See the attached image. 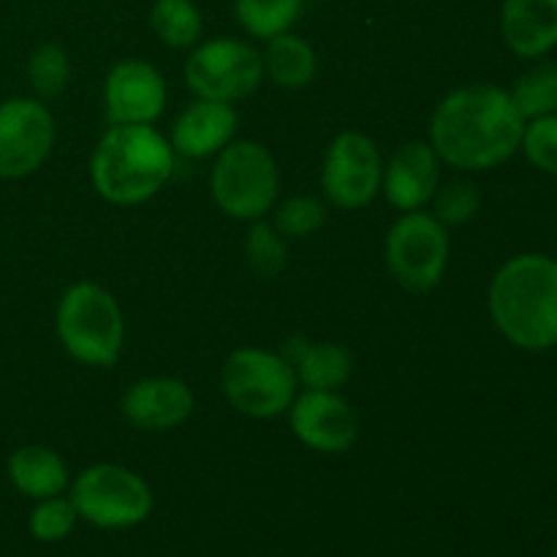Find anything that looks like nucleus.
<instances>
[{"label": "nucleus", "mask_w": 557, "mask_h": 557, "mask_svg": "<svg viewBox=\"0 0 557 557\" xmlns=\"http://www.w3.org/2000/svg\"><path fill=\"white\" fill-rule=\"evenodd\" d=\"M525 120L509 90L466 85L451 90L430 120V145L460 172H487L520 150Z\"/></svg>", "instance_id": "1"}, {"label": "nucleus", "mask_w": 557, "mask_h": 557, "mask_svg": "<svg viewBox=\"0 0 557 557\" xmlns=\"http://www.w3.org/2000/svg\"><path fill=\"white\" fill-rule=\"evenodd\" d=\"M495 330L522 351L557 348V259L520 253L498 267L487 288Z\"/></svg>", "instance_id": "2"}, {"label": "nucleus", "mask_w": 557, "mask_h": 557, "mask_svg": "<svg viewBox=\"0 0 557 557\" xmlns=\"http://www.w3.org/2000/svg\"><path fill=\"white\" fill-rule=\"evenodd\" d=\"M174 150L152 125H109L90 158L92 188L117 207L145 205L169 183Z\"/></svg>", "instance_id": "3"}, {"label": "nucleus", "mask_w": 557, "mask_h": 557, "mask_svg": "<svg viewBox=\"0 0 557 557\" xmlns=\"http://www.w3.org/2000/svg\"><path fill=\"white\" fill-rule=\"evenodd\" d=\"M58 337L76 362L112 368L125 343V315L117 299L90 281L65 288L58 302Z\"/></svg>", "instance_id": "4"}, {"label": "nucleus", "mask_w": 557, "mask_h": 557, "mask_svg": "<svg viewBox=\"0 0 557 557\" xmlns=\"http://www.w3.org/2000/svg\"><path fill=\"white\" fill-rule=\"evenodd\" d=\"M277 190H281L277 161L259 141H228L215 156L210 194L221 212L234 221H261L275 207Z\"/></svg>", "instance_id": "5"}, {"label": "nucleus", "mask_w": 557, "mask_h": 557, "mask_svg": "<svg viewBox=\"0 0 557 557\" xmlns=\"http://www.w3.org/2000/svg\"><path fill=\"white\" fill-rule=\"evenodd\" d=\"M69 498L79 520L101 531H125L141 525L156 506L150 484L117 462H98L85 468L71 482Z\"/></svg>", "instance_id": "6"}, {"label": "nucleus", "mask_w": 557, "mask_h": 557, "mask_svg": "<svg viewBox=\"0 0 557 557\" xmlns=\"http://www.w3.org/2000/svg\"><path fill=\"white\" fill-rule=\"evenodd\" d=\"M297 373L267 348H237L221 370L226 400L250 419H275L288 413L297 397Z\"/></svg>", "instance_id": "7"}, {"label": "nucleus", "mask_w": 557, "mask_h": 557, "mask_svg": "<svg viewBox=\"0 0 557 557\" xmlns=\"http://www.w3.org/2000/svg\"><path fill=\"white\" fill-rule=\"evenodd\" d=\"M451 253L449 228L433 212H403L392 223L384 259L392 277L408 292H433L446 275Z\"/></svg>", "instance_id": "8"}, {"label": "nucleus", "mask_w": 557, "mask_h": 557, "mask_svg": "<svg viewBox=\"0 0 557 557\" xmlns=\"http://www.w3.org/2000/svg\"><path fill=\"white\" fill-rule=\"evenodd\" d=\"M183 74L196 98L234 103L259 90L264 63L253 44L239 38H212L190 49Z\"/></svg>", "instance_id": "9"}, {"label": "nucleus", "mask_w": 557, "mask_h": 557, "mask_svg": "<svg viewBox=\"0 0 557 557\" xmlns=\"http://www.w3.org/2000/svg\"><path fill=\"white\" fill-rule=\"evenodd\" d=\"M384 158L375 141L359 131H343L326 147L321 190L337 210H362L381 194Z\"/></svg>", "instance_id": "10"}, {"label": "nucleus", "mask_w": 557, "mask_h": 557, "mask_svg": "<svg viewBox=\"0 0 557 557\" xmlns=\"http://www.w3.org/2000/svg\"><path fill=\"white\" fill-rule=\"evenodd\" d=\"M58 136L52 112L41 98L0 103V177L25 180L44 166Z\"/></svg>", "instance_id": "11"}, {"label": "nucleus", "mask_w": 557, "mask_h": 557, "mask_svg": "<svg viewBox=\"0 0 557 557\" xmlns=\"http://www.w3.org/2000/svg\"><path fill=\"white\" fill-rule=\"evenodd\" d=\"M288 424L299 444L321 455H343L359 435L357 411L337 392H299L288 408Z\"/></svg>", "instance_id": "12"}, {"label": "nucleus", "mask_w": 557, "mask_h": 557, "mask_svg": "<svg viewBox=\"0 0 557 557\" xmlns=\"http://www.w3.org/2000/svg\"><path fill=\"white\" fill-rule=\"evenodd\" d=\"M103 107L112 125H152L166 109V82L145 60H120L103 82Z\"/></svg>", "instance_id": "13"}, {"label": "nucleus", "mask_w": 557, "mask_h": 557, "mask_svg": "<svg viewBox=\"0 0 557 557\" xmlns=\"http://www.w3.org/2000/svg\"><path fill=\"white\" fill-rule=\"evenodd\" d=\"M196 406V397L183 379L172 375H152L128 386L123 395L120 411L125 422L139 430H152V433H166V430L180 428L190 419Z\"/></svg>", "instance_id": "14"}, {"label": "nucleus", "mask_w": 557, "mask_h": 557, "mask_svg": "<svg viewBox=\"0 0 557 557\" xmlns=\"http://www.w3.org/2000/svg\"><path fill=\"white\" fill-rule=\"evenodd\" d=\"M441 185V158L430 141H406L384 166L381 190L400 212H417L433 201Z\"/></svg>", "instance_id": "15"}, {"label": "nucleus", "mask_w": 557, "mask_h": 557, "mask_svg": "<svg viewBox=\"0 0 557 557\" xmlns=\"http://www.w3.org/2000/svg\"><path fill=\"white\" fill-rule=\"evenodd\" d=\"M239 114L232 103L207 101V98H196L172 125V145L174 156L201 158L218 156L228 141H234L237 134Z\"/></svg>", "instance_id": "16"}, {"label": "nucleus", "mask_w": 557, "mask_h": 557, "mask_svg": "<svg viewBox=\"0 0 557 557\" xmlns=\"http://www.w3.org/2000/svg\"><path fill=\"white\" fill-rule=\"evenodd\" d=\"M500 33L517 58L542 60L557 47V0H504Z\"/></svg>", "instance_id": "17"}, {"label": "nucleus", "mask_w": 557, "mask_h": 557, "mask_svg": "<svg viewBox=\"0 0 557 557\" xmlns=\"http://www.w3.org/2000/svg\"><path fill=\"white\" fill-rule=\"evenodd\" d=\"M281 357L292 364L305 389L337 392L354 373L351 354L335 341L313 343L308 337H288L281 348Z\"/></svg>", "instance_id": "18"}, {"label": "nucleus", "mask_w": 557, "mask_h": 557, "mask_svg": "<svg viewBox=\"0 0 557 557\" xmlns=\"http://www.w3.org/2000/svg\"><path fill=\"white\" fill-rule=\"evenodd\" d=\"M9 479L16 493L30 500L63 495L65 487L71 484L69 466H65L63 457L49 449V446L36 444L20 446L9 457Z\"/></svg>", "instance_id": "19"}, {"label": "nucleus", "mask_w": 557, "mask_h": 557, "mask_svg": "<svg viewBox=\"0 0 557 557\" xmlns=\"http://www.w3.org/2000/svg\"><path fill=\"white\" fill-rule=\"evenodd\" d=\"M261 63H264V76H270L277 87H286V90L308 87L315 79V69H319L313 47L288 30L267 41Z\"/></svg>", "instance_id": "20"}, {"label": "nucleus", "mask_w": 557, "mask_h": 557, "mask_svg": "<svg viewBox=\"0 0 557 557\" xmlns=\"http://www.w3.org/2000/svg\"><path fill=\"white\" fill-rule=\"evenodd\" d=\"M509 96L525 123L557 114V60H539L536 65L522 71L509 87Z\"/></svg>", "instance_id": "21"}, {"label": "nucleus", "mask_w": 557, "mask_h": 557, "mask_svg": "<svg viewBox=\"0 0 557 557\" xmlns=\"http://www.w3.org/2000/svg\"><path fill=\"white\" fill-rule=\"evenodd\" d=\"M150 27L172 49H194L201 38V11L194 0H156Z\"/></svg>", "instance_id": "22"}, {"label": "nucleus", "mask_w": 557, "mask_h": 557, "mask_svg": "<svg viewBox=\"0 0 557 557\" xmlns=\"http://www.w3.org/2000/svg\"><path fill=\"white\" fill-rule=\"evenodd\" d=\"M234 11L250 36L270 41L292 30L302 14V0H234Z\"/></svg>", "instance_id": "23"}, {"label": "nucleus", "mask_w": 557, "mask_h": 557, "mask_svg": "<svg viewBox=\"0 0 557 557\" xmlns=\"http://www.w3.org/2000/svg\"><path fill=\"white\" fill-rule=\"evenodd\" d=\"M27 79L38 98H58L71 79L69 52L58 44H41L27 60Z\"/></svg>", "instance_id": "24"}, {"label": "nucleus", "mask_w": 557, "mask_h": 557, "mask_svg": "<svg viewBox=\"0 0 557 557\" xmlns=\"http://www.w3.org/2000/svg\"><path fill=\"white\" fill-rule=\"evenodd\" d=\"M76 522H79V515H76L71 498L52 495V498L36 500L30 517H27V531H30V536L36 539V542L58 544L71 536Z\"/></svg>", "instance_id": "25"}, {"label": "nucleus", "mask_w": 557, "mask_h": 557, "mask_svg": "<svg viewBox=\"0 0 557 557\" xmlns=\"http://www.w3.org/2000/svg\"><path fill=\"white\" fill-rule=\"evenodd\" d=\"M245 256L259 275H277L288 261L286 237L277 232L275 223L253 221V226L248 228V237H245Z\"/></svg>", "instance_id": "26"}, {"label": "nucleus", "mask_w": 557, "mask_h": 557, "mask_svg": "<svg viewBox=\"0 0 557 557\" xmlns=\"http://www.w3.org/2000/svg\"><path fill=\"white\" fill-rule=\"evenodd\" d=\"M326 221V210L315 196H292L275 212V228L286 239H305L319 232Z\"/></svg>", "instance_id": "27"}, {"label": "nucleus", "mask_w": 557, "mask_h": 557, "mask_svg": "<svg viewBox=\"0 0 557 557\" xmlns=\"http://www.w3.org/2000/svg\"><path fill=\"white\" fill-rule=\"evenodd\" d=\"M433 215L449 226H462V223L471 221L479 212V188L468 180H451L444 188L438 185L433 196Z\"/></svg>", "instance_id": "28"}, {"label": "nucleus", "mask_w": 557, "mask_h": 557, "mask_svg": "<svg viewBox=\"0 0 557 557\" xmlns=\"http://www.w3.org/2000/svg\"><path fill=\"white\" fill-rule=\"evenodd\" d=\"M520 150L539 172L557 177V114L528 120L522 131Z\"/></svg>", "instance_id": "29"}, {"label": "nucleus", "mask_w": 557, "mask_h": 557, "mask_svg": "<svg viewBox=\"0 0 557 557\" xmlns=\"http://www.w3.org/2000/svg\"><path fill=\"white\" fill-rule=\"evenodd\" d=\"M553 557H557V549H555V555H553Z\"/></svg>", "instance_id": "30"}]
</instances>
